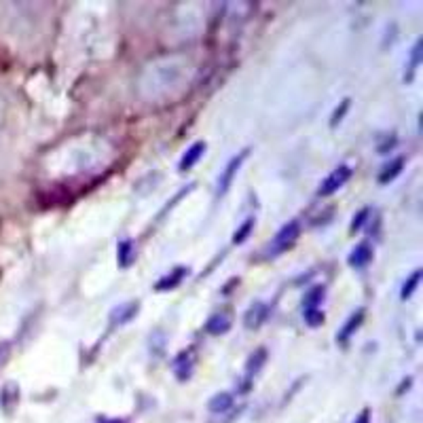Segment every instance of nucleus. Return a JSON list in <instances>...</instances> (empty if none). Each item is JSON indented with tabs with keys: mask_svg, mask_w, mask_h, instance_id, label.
<instances>
[{
	"mask_svg": "<svg viewBox=\"0 0 423 423\" xmlns=\"http://www.w3.org/2000/svg\"><path fill=\"white\" fill-rule=\"evenodd\" d=\"M298 235H301V223H298V221L286 223V225L276 233V237L269 241L267 250H264V256H267V258H276V256H280L282 252L290 250L292 244L298 239Z\"/></svg>",
	"mask_w": 423,
	"mask_h": 423,
	"instance_id": "f257e3e1",
	"label": "nucleus"
},
{
	"mask_svg": "<svg viewBox=\"0 0 423 423\" xmlns=\"http://www.w3.org/2000/svg\"><path fill=\"white\" fill-rule=\"evenodd\" d=\"M248 154H250V148H244L239 154H235V157L229 159L227 168H225L223 174L218 176V184H216V195H218V197L227 195V191L231 189V184H233V180H235L239 168L244 166V161H246V157H248Z\"/></svg>",
	"mask_w": 423,
	"mask_h": 423,
	"instance_id": "f03ea898",
	"label": "nucleus"
},
{
	"mask_svg": "<svg viewBox=\"0 0 423 423\" xmlns=\"http://www.w3.org/2000/svg\"><path fill=\"white\" fill-rule=\"evenodd\" d=\"M267 356L269 353H267V349H264V347H258V349H254L248 356V360H246V375L241 379L239 392H248L252 388V379H254V375L260 373V368L267 364Z\"/></svg>",
	"mask_w": 423,
	"mask_h": 423,
	"instance_id": "7ed1b4c3",
	"label": "nucleus"
},
{
	"mask_svg": "<svg viewBox=\"0 0 423 423\" xmlns=\"http://www.w3.org/2000/svg\"><path fill=\"white\" fill-rule=\"evenodd\" d=\"M349 178H351V170H349L347 166H339V168H335V170L322 180L320 189H317V195H320V197H328V195L337 193V191H339Z\"/></svg>",
	"mask_w": 423,
	"mask_h": 423,
	"instance_id": "20e7f679",
	"label": "nucleus"
},
{
	"mask_svg": "<svg viewBox=\"0 0 423 423\" xmlns=\"http://www.w3.org/2000/svg\"><path fill=\"white\" fill-rule=\"evenodd\" d=\"M193 370H195V349L189 347V349H182L174 362H172V373L176 375L178 381H189L193 377Z\"/></svg>",
	"mask_w": 423,
	"mask_h": 423,
	"instance_id": "39448f33",
	"label": "nucleus"
},
{
	"mask_svg": "<svg viewBox=\"0 0 423 423\" xmlns=\"http://www.w3.org/2000/svg\"><path fill=\"white\" fill-rule=\"evenodd\" d=\"M269 311L271 307L267 303H262V301H254L246 313H244V326L248 330H258L264 322H267V317H269Z\"/></svg>",
	"mask_w": 423,
	"mask_h": 423,
	"instance_id": "423d86ee",
	"label": "nucleus"
},
{
	"mask_svg": "<svg viewBox=\"0 0 423 423\" xmlns=\"http://www.w3.org/2000/svg\"><path fill=\"white\" fill-rule=\"evenodd\" d=\"M231 326H233V315L225 309L209 315V320L205 322V333L212 337H218V335H227Z\"/></svg>",
	"mask_w": 423,
	"mask_h": 423,
	"instance_id": "0eeeda50",
	"label": "nucleus"
},
{
	"mask_svg": "<svg viewBox=\"0 0 423 423\" xmlns=\"http://www.w3.org/2000/svg\"><path fill=\"white\" fill-rule=\"evenodd\" d=\"M19 396H22L19 385L15 381H7L3 390H0V410L5 415H13L19 404Z\"/></svg>",
	"mask_w": 423,
	"mask_h": 423,
	"instance_id": "6e6552de",
	"label": "nucleus"
},
{
	"mask_svg": "<svg viewBox=\"0 0 423 423\" xmlns=\"http://www.w3.org/2000/svg\"><path fill=\"white\" fill-rule=\"evenodd\" d=\"M138 309H140V303L138 301H129V303H121L119 307H115L109 315L111 320V326H123L127 322H131L134 317L138 315Z\"/></svg>",
	"mask_w": 423,
	"mask_h": 423,
	"instance_id": "1a4fd4ad",
	"label": "nucleus"
},
{
	"mask_svg": "<svg viewBox=\"0 0 423 423\" xmlns=\"http://www.w3.org/2000/svg\"><path fill=\"white\" fill-rule=\"evenodd\" d=\"M373 246H370L368 241H360L351 252H349V256H347V262H349V267H353V269H362V267H366V264L373 260Z\"/></svg>",
	"mask_w": 423,
	"mask_h": 423,
	"instance_id": "9d476101",
	"label": "nucleus"
},
{
	"mask_svg": "<svg viewBox=\"0 0 423 423\" xmlns=\"http://www.w3.org/2000/svg\"><path fill=\"white\" fill-rule=\"evenodd\" d=\"M364 313H366V309L364 307H360V309H356L347 320H345V324L341 326V330H339V335H337V341L339 343H347L349 339H351V335L362 326V322H364Z\"/></svg>",
	"mask_w": 423,
	"mask_h": 423,
	"instance_id": "9b49d317",
	"label": "nucleus"
},
{
	"mask_svg": "<svg viewBox=\"0 0 423 423\" xmlns=\"http://www.w3.org/2000/svg\"><path fill=\"white\" fill-rule=\"evenodd\" d=\"M186 276H189V269H186V267H176L172 273L163 276L161 280L154 284V290H157V292H170V290L178 288V286L186 280Z\"/></svg>",
	"mask_w": 423,
	"mask_h": 423,
	"instance_id": "f8f14e48",
	"label": "nucleus"
},
{
	"mask_svg": "<svg viewBox=\"0 0 423 423\" xmlns=\"http://www.w3.org/2000/svg\"><path fill=\"white\" fill-rule=\"evenodd\" d=\"M203 152H205V142H195V144H191V146L186 148V152L182 154V159H180L178 170H180V172H189L191 168H195L197 161L203 157Z\"/></svg>",
	"mask_w": 423,
	"mask_h": 423,
	"instance_id": "ddd939ff",
	"label": "nucleus"
},
{
	"mask_svg": "<svg viewBox=\"0 0 423 423\" xmlns=\"http://www.w3.org/2000/svg\"><path fill=\"white\" fill-rule=\"evenodd\" d=\"M404 161H406V157H396V159H392V161H388L383 168H381V172H379V182L381 184H390L392 180H396L400 174H402V170H404Z\"/></svg>",
	"mask_w": 423,
	"mask_h": 423,
	"instance_id": "4468645a",
	"label": "nucleus"
},
{
	"mask_svg": "<svg viewBox=\"0 0 423 423\" xmlns=\"http://www.w3.org/2000/svg\"><path fill=\"white\" fill-rule=\"evenodd\" d=\"M117 260H119V267L127 269L131 267V262L136 260V246L131 239H121L117 246Z\"/></svg>",
	"mask_w": 423,
	"mask_h": 423,
	"instance_id": "2eb2a0df",
	"label": "nucleus"
},
{
	"mask_svg": "<svg viewBox=\"0 0 423 423\" xmlns=\"http://www.w3.org/2000/svg\"><path fill=\"white\" fill-rule=\"evenodd\" d=\"M233 402H235V398H233L231 392H221V394H216V396L209 398L207 408L214 413V415H223V413H227V410L233 406Z\"/></svg>",
	"mask_w": 423,
	"mask_h": 423,
	"instance_id": "dca6fc26",
	"label": "nucleus"
},
{
	"mask_svg": "<svg viewBox=\"0 0 423 423\" xmlns=\"http://www.w3.org/2000/svg\"><path fill=\"white\" fill-rule=\"evenodd\" d=\"M303 317H305V324L309 328H317L324 324V311L320 307H309V309H303Z\"/></svg>",
	"mask_w": 423,
	"mask_h": 423,
	"instance_id": "f3484780",
	"label": "nucleus"
},
{
	"mask_svg": "<svg viewBox=\"0 0 423 423\" xmlns=\"http://www.w3.org/2000/svg\"><path fill=\"white\" fill-rule=\"evenodd\" d=\"M421 278H423V271H421V269L413 271V273L406 278V282H404V286H402V290H400V298H402V301H406V298H410V296L415 294V290H417Z\"/></svg>",
	"mask_w": 423,
	"mask_h": 423,
	"instance_id": "a211bd4d",
	"label": "nucleus"
},
{
	"mask_svg": "<svg viewBox=\"0 0 423 423\" xmlns=\"http://www.w3.org/2000/svg\"><path fill=\"white\" fill-rule=\"evenodd\" d=\"M324 292H326L324 286H313V288L305 294V298H303V309H309V307H317V305H320V303L324 301Z\"/></svg>",
	"mask_w": 423,
	"mask_h": 423,
	"instance_id": "6ab92c4d",
	"label": "nucleus"
},
{
	"mask_svg": "<svg viewBox=\"0 0 423 423\" xmlns=\"http://www.w3.org/2000/svg\"><path fill=\"white\" fill-rule=\"evenodd\" d=\"M252 229H254V218H246V221L239 225V229L233 233V244H244V241L250 237Z\"/></svg>",
	"mask_w": 423,
	"mask_h": 423,
	"instance_id": "aec40b11",
	"label": "nucleus"
},
{
	"mask_svg": "<svg viewBox=\"0 0 423 423\" xmlns=\"http://www.w3.org/2000/svg\"><path fill=\"white\" fill-rule=\"evenodd\" d=\"M349 106H351V99L349 97H345L337 109H335V113H333V117H330V127H337L341 121H343V117L347 115V111H349Z\"/></svg>",
	"mask_w": 423,
	"mask_h": 423,
	"instance_id": "412c9836",
	"label": "nucleus"
},
{
	"mask_svg": "<svg viewBox=\"0 0 423 423\" xmlns=\"http://www.w3.org/2000/svg\"><path fill=\"white\" fill-rule=\"evenodd\" d=\"M421 60H423V40L419 38L417 42H415V47H413V51H410V70H408V81H410V74H413V70L421 64Z\"/></svg>",
	"mask_w": 423,
	"mask_h": 423,
	"instance_id": "4be33fe9",
	"label": "nucleus"
},
{
	"mask_svg": "<svg viewBox=\"0 0 423 423\" xmlns=\"http://www.w3.org/2000/svg\"><path fill=\"white\" fill-rule=\"evenodd\" d=\"M368 214H370V207H362L358 214L353 216V221H351V233H356V231H360L362 229V225L366 223V218H368Z\"/></svg>",
	"mask_w": 423,
	"mask_h": 423,
	"instance_id": "5701e85b",
	"label": "nucleus"
},
{
	"mask_svg": "<svg viewBox=\"0 0 423 423\" xmlns=\"http://www.w3.org/2000/svg\"><path fill=\"white\" fill-rule=\"evenodd\" d=\"M193 189H195V184H189L186 189L178 191V193H176V197H174V199H172V201H170V203H168L166 207H163V212H161V216H163V214H168V212H170V209H172V207H174V205H176V203H178V201H180V199H182L184 195H186V193H191Z\"/></svg>",
	"mask_w": 423,
	"mask_h": 423,
	"instance_id": "b1692460",
	"label": "nucleus"
},
{
	"mask_svg": "<svg viewBox=\"0 0 423 423\" xmlns=\"http://www.w3.org/2000/svg\"><path fill=\"white\" fill-rule=\"evenodd\" d=\"M9 356H11V343L3 341V343H0V368L5 366V362L9 360Z\"/></svg>",
	"mask_w": 423,
	"mask_h": 423,
	"instance_id": "393cba45",
	"label": "nucleus"
},
{
	"mask_svg": "<svg viewBox=\"0 0 423 423\" xmlns=\"http://www.w3.org/2000/svg\"><path fill=\"white\" fill-rule=\"evenodd\" d=\"M353 423H370V410L368 408H364L358 417H356V421Z\"/></svg>",
	"mask_w": 423,
	"mask_h": 423,
	"instance_id": "a878e982",
	"label": "nucleus"
},
{
	"mask_svg": "<svg viewBox=\"0 0 423 423\" xmlns=\"http://www.w3.org/2000/svg\"><path fill=\"white\" fill-rule=\"evenodd\" d=\"M97 423H125L121 419H106V417H97Z\"/></svg>",
	"mask_w": 423,
	"mask_h": 423,
	"instance_id": "bb28decb",
	"label": "nucleus"
}]
</instances>
